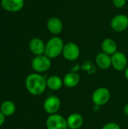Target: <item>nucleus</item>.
Listing matches in <instances>:
<instances>
[{"label": "nucleus", "mask_w": 128, "mask_h": 129, "mask_svg": "<svg viewBox=\"0 0 128 129\" xmlns=\"http://www.w3.org/2000/svg\"><path fill=\"white\" fill-rule=\"evenodd\" d=\"M25 86L28 92L32 95H41L45 92L47 88L46 79L40 73H31L26 78Z\"/></svg>", "instance_id": "obj_1"}, {"label": "nucleus", "mask_w": 128, "mask_h": 129, "mask_svg": "<svg viewBox=\"0 0 128 129\" xmlns=\"http://www.w3.org/2000/svg\"><path fill=\"white\" fill-rule=\"evenodd\" d=\"M64 42L59 36H54L51 38L45 45V54L51 59L59 57L63 53Z\"/></svg>", "instance_id": "obj_2"}, {"label": "nucleus", "mask_w": 128, "mask_h": 129, "mask_svg": "<svg viewBox=\"0 0 128 129\" xmlns=\"http://www.w3.org/2000/svg\"><path fill=\"white\" fill-rule=\"evenodd\" d=\"M31 66L32 70L37 73H45L49 70L51 67V59L45 54L35 56L32 60Z\"/></svg>", "instance_id": "obj_3"}, {"label": "nucleus", "mask_w": 128, "mask_h": 129, "mask_svg": "<svg viewBox=\"0 0 128 129\" xmlns=\"http://www.w3.org/2000/svg\"><path fill=\"white\" fill-rule=\"evenodd\" d=\"M111 94L109 90L106 87H100L94 91L91 95V100L96 107H103L110 100Z\"/></svg>", "instance_id": "obj_4"}, {"label": "nucleus", "mask_w": 128, "mask_h": 129, "mask_svg": "<svg viewBox=\"0 0 128 129\" xmlns=\"http://www.w3.org/2000/svg\"><path fill=\"white\" fill-rule=\"evenodd\" d=\"M46 127L47 129H66V119L58 113L49 115L46 119Z\"/></svg>", "instance_id": "obj_5"}, {"label": "nucleus", "mask_w": 128, "mask_h": 129, "mask_svg": "<svg viewBox=\"0 0 128 129\" xmlns=\"http://www.w3.org/2000/svg\"><path fill=\"white\" fill-rule=\"evenodd\" d=\"M60 107H61L60 100L58 97L55 95H51L48 97L43 103L44 110L49 115L57 113L60 109Z\"/></svg>", "instance_id": "obj_6"}, {"label": "nucleus", "mask_w": 128, "mask_h": 129, "mask_svg": "<svg viewBox=\"0 0 128 129\" xmlns=\"http://www.w3.org/2000/svg\"><path fill=\"white\" fill-rule=\"evenodd\" d=\"M63 57L69 61H74L80 56V48L74 42H68L64 45L63 53Z\"/></svg>", "instance_id": "obj_7"}, {"label": "nucleus", "mask_w": 128, "mask_h": 129, "mask_svg": "<svg viewBox=\"0 0 128 129\" xmlns=\"http://www.w3.org/2000/svg\"><path fill=\"white\" fill-rule=\"evenodd\" d=\"M112 67L117 71H124L127 67V57L124 53L117 51L111 56Z\"/></svg>", "instance_id": "obj_8"}, {"label": "nucleus", "mask_w": 128, "mask_h": 129, "mask_svg": "<svg viewBox=\"0 0 128 129\" xmlns=\"http://www.w3.org/2000/svg\"><path fill=\"white\" fill-rule=\"evenodd\" d=\"M110 26L115 32L121 33L125 31L128 28V17L123 14L115 15L112 19Z\"/></svg>", "instance_id": "obj_9"}, {"label": "nucleus", "mask_w": 128, "mask_h": 129, "mask_svg": "<svg viewBox=\"0 0 128 129\" xmlns=\"http://www.w3.org/2000/svg\"><path fill=\"white\" fill-rule=\"evenodd\" d=\"M1 5L8 12H18L24 5V0H2Z\"/></svg>", "instance_id": "obj_10"}, {"label": "nucleus", "mask_w": 128, "mask_h": 129, "mask_svg": "<svg viewBox=\"0 0 128 129\" xmlns=\"http://www.w3.org/2000/svg\"><path fill=\"white\" fill-rule=\"evenodd\" d=\"M45 45L46 44L44 42L42 39L39 38H33L29 42V47L30 51L35 56H38V55L45 54Z\"/></svg>", "instance_id": "obj_11"}, {"label": "nucleus", "mask_w": 128, "mask_h": 129, "mask_svg": "<svg viewBox=\"0 0 128 129\" xmlns=\"http://www.w3.org/2000/svg\"><path fill=\"white\" fill-rule=\"evenodd\" d=\"M96 66L100 70H108L112 67V57L111 55H109L104 52H100L97 54L95 57Z\"/></svg>", "instance_id": "obj_12"}, {"label": "nucleus", "mask_w": 128, "mask_h": 129, "mask_svg": "<svg viewBox=\"0 0 128 129\" xmlns=\"http://www.w3.org/2000/svg\"><path fill=\"white\" fill-rule=\"evenodd\" d=\"M47 28L51 33L54 35H59L63 31V24L60 18L53 17L48 20Z\"/></svg>", "instance_id": "obj_13"}, {"label": "nucleus", "mask_w": 128, "mask_h": 129, "mask_svg": "<svg viewBox=\"0 0 128 129\" xmlns=\"http://www.w3.org/2000/svg\"><path fill=\"white\" fill-rule=\"evenodd\" d=\"M66 121L67 126L70 129H79L84 123L83 116L78 113H73L70 114L67 117Z\"/></svg>", "instance_id": "obj_14"}, {"label": "nucleus", "mask_w": 128, "mask_h": 129, "mask_svg": "<svg viewBox=\"0 0 128 129\" xmlns=\"http://www.w3.org/2000/svg\"><path fill=\"white\" fill-rule=\"evenodd\" d=\"M63 81V85H65L67 88H72L76 87L79 84L80 76L78 74V73L71 71L64 76Z\"/></svg>", "instance_id": "obj_15"}, {"label": "nucleus", "mask_w": 128, "mask_h": 129, "mask_svg": "<svg viewBox=\"0 0 128 129\" xmlns=\"http://www.w3.org/2000/svg\"><path fill=\"white\" fill-rule=\"evenodd\" d=\"M101 48L103 52L111 56L118 51V45L116 42L110 38H107L103 41L101 44Z\"/></svg>", "instance_id": "obj_16"}, {"label": "nucleus", "mask_w": 128, "mask_h": 129, "mask_svg": "<svg viewBox=\"0 0 128 129\" xmlns=\"http://www.w3.org/2000/svg\"><path fill=\"white\" fill-rule=\"evenodd\" d=\"M47 88L51 89V91H58L63 85V79H61L58 76H51L46 79Z\"/></svg>", "instance_id": "obj_17"}, {"label": "nucleus", "mask_w": 128, "mask_h": 129, "mask_svg": "<svg viewBox=\"0 0 128 129\" xmlns=\"http://www.w3.org/2000/svg\"><path fill=\"white\" fill-rule=\"evenodd\" d=\"M0 111L5 116H11L16 111V105L11 101H5L0 106Z\"/></svg>", "instance_id": "obj_18"}, {"label": "nucleus", "mask_w": 128, "mask_h": 129, "mask_svg": "<svg viewBox=\"0 0 128 129\" xmlns=\"http://www.w3.org/2000/svg\"><path fill=\"white\" fill-rule=\"evenodd\" d=\"M81 69L88 74H93L95 72L96 67L92 62L87 60V61L84 62V63L81 65Z\"/></svg>", "instance_id": "obj_19"}, {"label": "nucleus", "mask_w": 128, "mask_h": 129, "mask_svg": "<svg viewBox=\"0 0 128 129\" xmlns=\"http://www.w3.org/2000/svg\"><path fill=\"white\" fill-rule=\"evenodd\" d=\"M101 129H121V127L116 122H108L105 124Z\"/></svg>", "instance_id": "obj_20"}, {"label": "nucleus", "mask_w": 128, "mask_h": 129, "mask_svg": "<svg viewBox=\"0 0 128 129\" xmlns=\"http://www.w3.org/2000/svg\"><path fill=\"white\" fill-rule=\"evenodd\" d=\"M127 0H112L113 5L117 8H121L126 5Z\"/></svg>", "instance_id": "obj_21"}, {"label": "nucleus", "mask_w": 128, "mask_h": 129, "mask_svg": "<svg viewBox=\"0 0 128 129\" xmlns=\"http://www.w3.org/2000/svg\"><path fill=\"white\" fill-rule=\"evenodd\" d=\"M5 121V116L3 115V113L0 111V126H2Z\"/></svg>", "instance_id": "obj_22"}, {"label": "nucleus", "mask_w": 128, "mask_h": 129, "mask_svg": "<svg viewBox=\"0 0 128 129\" xmlns=\"http://www.w3.org/2000/svg\"><path fill=\"white\" fill-rule=\"evenodd\" d=\"M124 114L126 116H128V103L124 106Z\"/></svg>", "instance_id": "obj_23"}, {"label": "nucleus", "mask_w": 128, "mask_h": 129, "mask_svg": "<svg viewBox=\"0 0 128 129\" xmlns=\"http://www.w3.org/2000/svg\"><path fill=\"white\" fill-rule=\"evenodd\" d=\"M124 76H125L126 79L128 81V67L126 68V70H124Z\"/></svg>", "instance_id": "obj_24"}, {"label": "nucleus", "mask_w": 128, "mask_h": 129, "mask_svg": "<svg viewBox=\"0 0 128 129\" xmlns=\"http://www.w3.org/2000/svg\"><path fill=\"white\" fill-rule=\"evenodd\" d=\"M14 129H20V128H14Z\"/></svg>", "instance_id": "obj_25"}, {"label": "nucleus", "mask_w": 128, "mask_h": 129, "mask_svg": "<svg viewBox=\"0 0 128 129\" xmlns=\"http://www.w3.org/2000/svg\"><path fill=\"white\" fill-rule=\"evenodd\" d=\"M66 129H70V128H66Z\"/></svg>", "instance_id": "obj_26"}]
</instances>
